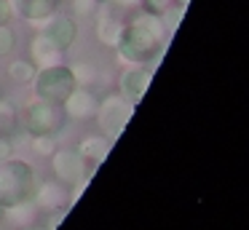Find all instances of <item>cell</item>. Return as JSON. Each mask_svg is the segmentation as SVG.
Listing matches in <instances>:
<instances>
[{"mask_svg":"<svg viewBox=\"0 0 249 230\" xmlns=\"http://www.w3.org/2000/svg\"><path fill=\"white\" fill-rule=\"evenodd\" d=\"M121 51H124L126 59H134V62L150 59L158 51V24L147 16L134 19V24H129V30L124 32Z\"/></svg>","mask_w":249,"mask_h":230,"instance_id":"1","label":"cell"},{"mask_svg":"<svg viewBox=\"0 0 249 230\" xmlns=\"http://www.w3.org/2000/svg\"><path fill=\"white\" fill-rule=\"evenodd\" d=\"M19 8H22V16L27 19H43L51 11L59 5V0H17Z\"/></svg>","mask_w":249,"mask_h":230,"instance_id":"6","label":"cell"},{"mask_svg":"<svg viewBox=\"0 0 249 230\" xmlns=\"http://www.w3.org/2000/svg\"><path fill=\"white\" fill-rule=\"evenodd\" d=\"M24 123L35 137H43V134H54L65 126V112L59 110V102H46V105L30 107Z\"/></svg>","mask_w":249,"mask_h":230,"instance_id":"4","label":"cell"},{"mask_svg":"<svg viewBox=\"0 0 249 230\" xmlns=\"http://www.w3.org/2000/svg\"><path fill=\"white\" fill-rule=\"evenodd\" d=\"M0 217H3V203H0Z\"/></svg>","mask_w":249,"mask_h":230,"instance_id":"10","label":"cell"},{"mask_svg":"<svg viewBox=\"0 0 249 230\" xmlns=\"http://www.w3.org/2000/svg\"><path fill=\"white\" fill-rule=\"evenodd\" d=\"M174 3H177V0H142L147 14H163V11H169Z\"/></svg>","mask_w":249,"mask_h":230,"instance_id":"7","label":"cell"},{"mask_svg":"<svg viewBox=\"0 0 249 230\" xmlns=\"http://www.w3.org/2000/svg\"><path fill=\"white\" fill-rule=\"evenodd\" d=\"M49 35H51V40H54L59 48H67L72 40H75V21H70V19H56L54 24L49 27Z\"/></svg>","mask_w":249,"mask_h":230,"instance_id":"5","label":"cell"},{"mask_svg":"<svg viewBox=\"0 0 249 230\" xmlns=\"http://www.w3.org/2000/svg\"><path fill=\"white\" fill-rule=\"evenodd\" d=\"M75 88V78L67 67H51L43 70L38 78V94L46 102H65Z\"/></svg>","mask_w":249,"mask_h":230,"instance_id":"3","label":"cell"},{"mask_svg":"<svg viewBox=\"0 0 249 230\" xmlns=\"http://www.w3.org/2000/svg\"><path fill=\"white\" fill-rule=\"evenodd\" d=\"M3 5H6V0H0V8H3ZM6 21H8V11H6V14L0 11V24H6Z\"/></svg>","mask_w":249,"mask_h":230,"instance_id":"9","label":"cell"},{"mask_svg":"<svg viewBox=\"0 0 249 230\" xmlns=\"http://www.w3.org/2000/svg\"><path fill=\"white\" fill-rule=\"evenodd\" d=\"M33 190V171L24 163H6L0 169V203L11 206V203H22Z\"/></svg>","mask_w":249,"mask_h":230,"instance_id":"2","label":"cell"},{"mask_svg":"<svg viewBox=\"0 0 249 230\" xmlns=\"http://www.w3.org/2000/svg\"><path fill=\"white\" fill-rule=\"evenodd\" d=\"M14 48V35L8 30H0V53H6Z\"/></svg>","mask_w":249,"mask_h":230,"instance_id":"8","label":"cell"}]
</instances>
